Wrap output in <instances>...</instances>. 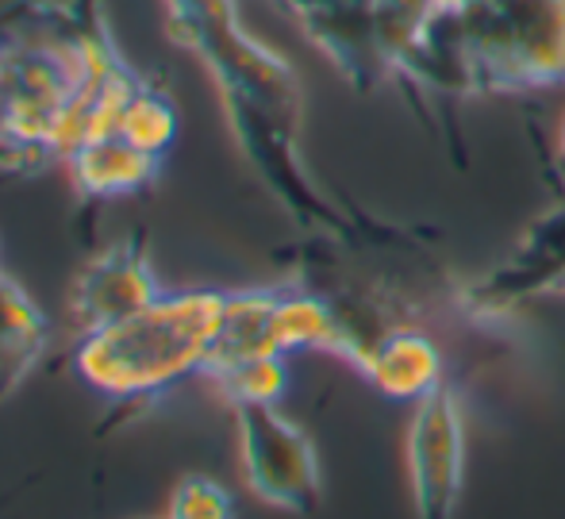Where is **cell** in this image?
<instances>
[{"label": "cell", "instance_id": "6da1fadb", "mask_svg": "<svg viewBox=\"0 0 565 519\" xmlns=\"http://www.w3.org/2000/svg\"><path fill=\"white\" fill-rule=\"evenodd\" d=\"M139 77L105 0L0 4V170L66 166L82 142L113 135Z\"/></svg>", "mask_w": 565, "mask_h": 519}, {"label": "cell", "instance_id": "7a4b0ae2", "mask_svg": "<svg viewBox=\"0 0 565 519\" xmlns=\"http://www.w3.org/2000/svg\"><path fill=\"white\" fill-rule=\"evenodd\" d=\"M166 31L216 82L231 135L246 162L289 215L316 239H350L354 227L308 178L300 158V119L305 97L300 77L274 46L246 31L238 0H162Z\"/></svg>", "mask_w": 565, "mask_h": 519}, {"label": "cell", "instance_id": "3957f363", "mask_svg": "<svg viewBox=\"0 0 565 519\" xmlns=\"http://www.w3.org/2000/svg\"><path fill=\"white\" fill-rule=\"evenodd\" d=\"M224 316L220 289H178L135 316L89 331L74 347V373L108 401H150L204 373Z\"/></svg>", "mask_w": 565, "mask_h": 519}, {"label": "cell", "instance_id": "277c9868", "mask_svg": "<svg viewBox=\"0 0 565 519\" xmlns=\"http://www.w3.org/2000/svg\"><path fill=\"white\" fill-rule=\"evenodd\" d=\"M477 93L565 85V0H450Z\"/></svg>", "mask_w": 565, "mask_h": 519}, {"label": "cell", "instance_id": "5b68a950", "mask_svg": "<svg viewBox=\"0 0 565 519\" xmlns=\"http://www.w3.org/2000/svg\"><path fill=\"white\" fill-rule=\"evenodd\" d=\"M235 420L238 462H243V477L254 497L281 512H316L323 474L312 435L277 404H246V409H235Z\"/></svg>", "mask_w": 565, "mask_h": 519}, {"label": "cell", "instance_id": "8992f818", "mask_svg": "<svg viewBox=\"0 0 565 519\" xmlns=\"http://www.w3.org/2000/svg\"><path fill=\"white\" fill-rule=\"evenodd\" d=\"M408 481L416 519H454L466 489V404L458 389L443 385L408 420Z\"/></svg>", "mask_w": 565, "mask_h": 519}, {"label": "cell", "instance_id": "52a82bcc", "mask_svg": "<svg viewBox=\"0 0 565 519\" xmlns=\"http://www.w3.org/2000/svg\"><path fill=\"white\" fill-rule=\"evenodd\" d=\"M565 293V201L554 204L527 227L515 251L497 269L466 289V308L473 316H504L531 297Z\"/></svg>", "mask_w": 565, "mask_h": 519}, {"label": "cell", "instance_id": "ba28073f", "mask_svg": "<svg viewBox=\"0 0 565 519\" xmlns=\"http://www.w3.org/2000/svg\"><path fill=\"white\" fill-rule=\"evenodd\" d=\"M154 297H162V285L154 277L147 254V239L131 231L127 239L105 246L89 266L77 274L74 289H70L66 311L77 335L100 331L108 324L135 316L147 308Z\"/></svg>", "mask_w": 565, "mask_h": 519}, {"label": "cell", "instance_id": "9c48e42d", "mask_svg": "<svg viewBox=\"0 0 565 519\" xmlns=\"http://www.w3.org/2000/svg\"><path fill=\"white\" fill-rule=\"evenodd\" d=\"M269 4L285 8L354 89H373L393 77L381 51L373 0H269Z\"/></svg>", "mask_w": 565, "mask_h": 519}, {"label": "cell", "instance_id": "30bf717a", "mask_svg": "<svg viewBox=\"0 0 565 519\" xmlns=\"http://www.w3.org/2000/svg\"><path fill=\"white\" fill-rule=\"evenodd\" d=\"M358 373L388 401L419 404L447 385V362L431 335L419 327H388L358 362Z\"/></svg>", "mask_w": 565, "mask_h": 519}, {"label": "cell", "instance_id": "8fae6325", "mask_svg": "<svg viewBox=\"0 0 565 519\" xmlns=\"http://www.w3.org/2000/svg\"><path fill=\"white\" fill-rule=\"evenodd\" d=\"M70 181H74L82 201H116V197H139L158 186L162 178V158L131 147L119 135L89 139L66 158Z\"/></svg>", "mask_w": 565, "mask_h": 519}, {"label": "cell", "instance_id": "7c38bea8", "mask_svg": "<svg viewBox=\"0 0 565 519\" xmlns=\"http://www.w3.org/2000/svg\"><path fill=\"white\" fill-rule=\"evenodd\" d=\"M51 347V324L15 277L0 274V401L31 378Z\"/></svg>", "mask_w": 565, "mask_h": 519}, {"label": "cell", "instance_id": "4fadbf2b", "mask_svg": "<svg viewBox=\"0 0 565 519\" xmlns=\"http://www.w3.org/2000/svg\"><path fill=\"white\" fill-rule=\"evenodd\" d=\"M274 335L277 350L285 358L300 354V350H320V354H335L342 362H350L347 324H342L335 305L308 285H281L277 289Z\"/></svg>", "mask_w": 565, "mask_h": 519}, {"label": "cell", "instance_id": "5bb4252c", "mask_svg": "<svg viewBox=\"0 0 565 519\" xmlns=\"http://www.w3.org/2000/svg\"><path fill=\"white\" fill-rule=\"evenodd\" d=\"M274 311H277V289H235L224 293V316H220V331L212 342L209 366L201 378L227 366L250 362V358L281 354L274 335Z\"/></svg>", "mask_w": 565, "mask_h": 519}, {"label": "cell", "instance_id": "9a60e30c", "mask_svg": "<svg viewBox=\"0 0 565 519\" xmlns=\"http://www.w3.org/2000/svg\"><path fill=\"white\" fill-rule=\"evenodd\" d=\"M178 104H173L170 93L162 89L150 77H139L131 89V97L124 100L116 119V135L127 139L131 147L147 150V155L162 158L170 155V147L178 142Z\"/></svg>", "mask_w": 565, "mask_h": 519}, {"label": "cell", "instance_id": "2e32d148", "mask_svg": "<svg viewBox=\"0 0 565 519\" xmlns=\"http://www.w3.org/2000/svg\"><path fill=\"white\" fill-rule=\"evenodd\" d=\"M216 393L224 396L231 409H246V404H277L289 393V362L285 354L250 358V362L227 366V370L209 373Z\"/></svg>", "mask_w": 565, "mask_h": 519}, {"label": "cell", "instance_id": "e0dca14e", "mask_svg": "<svg viewBox=\"0 0 565 519\" xmlns=\"http://www.w3.org/2000/svg\"><path fill=\"white\" fill-rule=\"evenodd\" d=\"M166 519H235V500L220 481L204 474H189L178 481Z\"/></svg>", "mask_w": 565, "mask_h": 519}, {"label": "cell", "instance_id": "ac0fdd59", "mask_svg": "<svg viewBox=\"0 0 565 519\" xmlns=\"http://www.w3.org/2000/svg\"><path fill=\"white\" fill-rule=\"evenodd\" d=\"M558 181H562V201H565V119L558 127Z\"/></svg>", "mask_w": 565, "mask_h": 519}]
</instances>
